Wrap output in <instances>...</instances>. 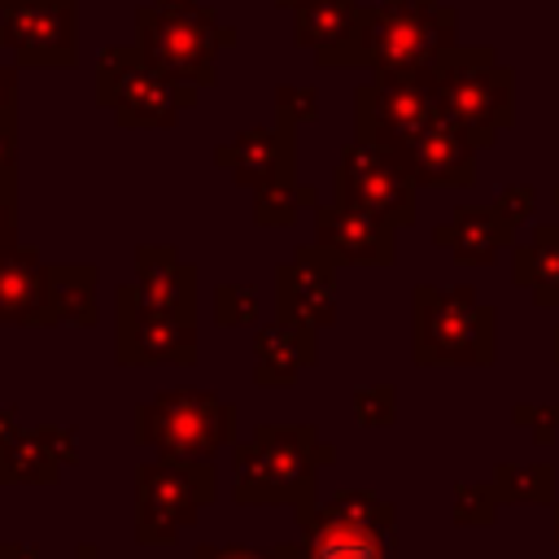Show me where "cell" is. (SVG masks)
<instances>
[{
    "instance_id": "6da1fadb",
    "label": "cell",
    "mask_w": 559,
    "mask_h": 559,
    "mask_svg": "<svg viewBox=\"0 0 559 559\" xmlns=\"http://www.w3.org/2000/svg\"><path fill=\"white\" fill-rule=\"evenodd\" d=\"M454 9L441 0H402V4H371L358 9V22L345 39L314 52V66L345 70L371 66L376 74H415L428 70L445 48H454Z\"/></svg>"
},
{
    "instance_id": "7a4b0ae2",
    "label": "cell",
    "mask_w": 559,
    "mask_h": 559,
    "mask_svg": "<svg viewBox=\"0 0 559 559\" xmlns=\"http://www.w3.org/2000/svg\"><path fill=\"white\" fill-rule=\"evenodd\" d=\"M336 463V445L314 424H258L231 445V498L240 507H314L319 472Z\"/></svg>"
},
{
    "instance_id": "3957f363",
    "label": "cell",
    "mask_w": 559,
    "mask_h": 559,
    "mask_svg": "<svg viewBox=\"0 0 559 559\" xmlns=\"http://www.w3.org/2000/svg\"><path fill=\"white\" fill-rule=\"evenodd\" d=\"M240 35L218 17L214 4H140L135 9V48L170 79L192 87L218 83V52Z\"/></svg>"
},
{
    "instance_id": "277c9868",
    "label": "cell",
    "mask_w": 559,
    "mask_h": 559,
    "mask_svg": "<svg viewBox=\"0 0 559 559\" xmlns=\"http://www.w3.org/2000/svg\"><path fill=\"white\" fill-rule=\"evenodd\" d=\"M432 92L441 118L463 127L476 148H489L515 118V79L489 48H445L432 66Z\"/></svg>"
},
{
    "instance_id": "5b68a950",
    "label": "cell",
    "mask_w": 559,
    "mask_h": 559,
    "mask_svg": "<svg viewBox=\"0 0 559 559\" xmlns=\"http://www.w3.org/2000/svg\"><path fill=\"white\" fill-rule=\"evenodd\" d=\"M135 445L157 450V459H205L236 445V406L210 389H162L135 406Z\"/></svg>"
},
{
    "instance_id": "8992f818",
    "label": "cell",
    "mask_w": 559,
    "mask_h": 559,
    "mask_svg": "<svg viewBox=\"0 0 559 559\" xmlns=\"http://www.w3.org/2000/svg\"><path fill=\"white\" fill-rule=\"evenodd\" d=\"M411 354L424 367H485L493 362V310L472 288L415 284L411 293Z\"/></svg>"
},
{
    "instance_id": "52a82bcc",
    "label": "cell",
    "mask_w": 559,
    "mask_h": 559,
    "mask_svg": "<svg viewBox=\"0 0 559 559\" xmlns=\"http://www.w3.org/2000/svg\"><path fill=\"white\" fill-rule=\"evenodd\" d=\"M197 96L201 87L162 74L131 44H109L96 57V105L109 109L118 127H175Z\"/></svg>"
},
{
    "instance_id": "ba28073f",
    "label": "cell",
    "mask_w": 559,
    "mask_h": 559,
    "mask_svg": "<svg viewBox=\"0 0 559 559\" xmlns=\"http://www.w3.org/2000/svg\"><path fill=\"white\" fill-rule=\"evenodd\" d=\"M306 559H397L393 507L371 489H341L332 502L297 507Z\"/></svg>"
},
{
    "instance_id": "9c48e42d",
    "label": "cell",
    "mask_w": 559,
    "mask_h": 559,
    "mask_svg": "<svg viewBox=\"0 0 559 559\" xmlns=\"http://www.w3.org/2000/svg\"><path fill=\"white\" fill-rule=\"evenodd\" d=\"M218 498V472L205 459H153L135 467V542L175 546Z\"/></svg>"
},
{
    "instance_id": "30bf717a",
    "label": "cell",
    "mask_w": 559,
    "mask_h": 559,
    "mask_svg": "<svg viewBox=\"0 0 559 559\" xmlns=\"http://www.w3.org/2000/svg\"><path fill=\"white\" fill-rule=\"evenodd\" d=\"M336 201L341 205H358L393 227H411L415 223V175L406 166V157L397 148L384 144H367V140H349L341 148L336 175H332Z\"/></svg>"
},
{
    "instance_id": "8fae6325",
    "label": "cell",
    "mask_w": 559,
    "mask_h": 559,
    "mask_svg": "<svg viewBox=\"0 0 559 559\" xmlns=\"http://www.w3.org/2000/svg\"><path fill=\"white\" fill-rule=\"evenodd\" d=\"M432 70L415 74H376L371 83L354 87V140L406 148L432 118H437Z\"/></svg>"
},
{
    "instance_id": "7c38bea8",
    "label": "cell",
    "mask_w": 559,
    "mask_h": 559,
    "mask_svg": "<svg viewBox=\"0 0 559 559\" xmlns=\"http://www.w3.org/2000/svg\"><path fill=\"white\" fill-rule=\"evenodd\" d=\"M114 362L118 367H192L197 323L148 306L135 284H118L114 288Z\"/></svg>"
},
{
    "instance_id": "4fadbf2b",
    "label": "cell",
    "mask_w": 559,
    "mask_h": 559,
    "mask_svg": "<svg viewBox=\"0 0 559 559\" xmlns=\"http://www.w3.org/2000/svg\"><path fill=\"white\" fill-rule=\"evenodd\" d=\"M0 48L17 66L66 70L79 61V0H0Z\"/></svg>"
},
{
    "instance_id": "5bb4252c",
    "label": "cell",
    "mask_w": 559,
    "mask_h": 559,
    "mask_svg": "<svg viewBox=\"0 0 559 559\" xmlns=\"http://www.w3.org/2000/svg\"><path fill=\"white\" fill-rule=\"evenodd\" d=\"M214 166L245 192H258L262 183H297V122L275 118L271 127H249L214 144Z\"/></svg>"
},
{
    "instance_id": "9a60e30c",
    "label": "cell",
    "mask_w": 559,
    "mask_h": 559,
    "mask_svg": "<svg viewBox=\"0 0 559 559\" xmlns=\"http://www.w3.org/2000/svg\"><path fill=\"white\" fill-rule=\"evenodd\" d=\"M275 319L301 328L336 323V262L319 245H297L284 266H275Z\"/></svg>"
},
{
    "instance_id": "2e32d148",
    "label": "cell",
    "mask_w": 559,
    "mask_h": 559,
    "mask_svg": "<svg viewBox=\"0 0 559 559\" xmlns=\"http://www.w3.org/2000/svg\"><path fill=\"white\" fill-rule=\"evenodd\" d=\"M314 245L336 266H393L397 262V227L358 210V205H314Z\"/></svg>"
},
{
    "instance_id": "e0dca14e",
    "label": "cell",
    "mask_w": 559,
    "mask_h": 559,
    "mask_svg": "<svg viewBox=\"0 0 559 559\" xmlns=\"http://www.w3.org/2000/svg\"><path fill=\"white\" fill-rule=\"evenodd\" d=\"M402 157L419 188H472L476 179V140L441 114L402 148Z\"/></svg>"
},
{
    "instance_id": "ac0fdd59",
    "label": "cell",
    "mask_w": 559,
    "mask_h": 559,
    "mask_svg": "<svg viewBox=\"0 0 559 559\" xmlns=\"http://www.w3.org/2000/svg\"><path fill=\"white\" fill-rule=\"evenodd\" d=\"M0 323L9 328H61L48 293V266L35 245H17L0 258Z\"/></svg>"
},
{
    "instance_id": "d6986e66",
    "label": "cell",
    "mask_w": 559,
    "mask_h": 559,
    "mask_svg": "<svg viewBox=\"0 0 559 559\" xmlns=\"http://www.w3.org/2000/svg\"><path fill=\"white\" fill-rule=\"evenodd\" d=\"M319 358V332L301 323H262L253 332V384L258 389H288L306 367Z\"/></svg>"
},
{
    "instance_id": "ffe728a7",
    "label": "cell",
    "mask_w": 559,
    "mask_h": 559,
    "mask_svg": "<svg viewBox=\"0 0 559 559\" xmlns=\"http://www.w3.org/2000/svg\"><path fill=\"white\" fill-rule=\"evenodd\" d=\"M135 288L148 306L197 323V266L179 262L170 245H140L135 249Z\"/></svg>"
},
{
    "instance_id": "44dd1931",
    "label": "cell",
    "mask_w": 559,
    "mask_h": 559,
    "mask_svg": "<svg viewBox=\"0 0 559 559\" xmlns=\"http://www.w3.org/2000/svg\"><path fill=\"white\" fill-rule=\"evenodd\" d=\"M511 231L515 227L493 205H459L454 218L432 231V240L441 249H450L454 262H463V266H489L511 245Z\"/></svg>"
},
{
    "instance_id": "7402d4cb",
    "label": "cell",
    "mask_w": 559,
    "mask_h": 559,
    "mask_svg": "<svg viewBox=\"0 0 559 559\" xmlns=\"http://www.w3.org/2000/svg\"><path fill=\"white\" fill-rule=\"evenodd\" d=\"M96 284H100V271H96L92 262L48 266V293H52V310H57V319L70 323V328H92V323L100 319Z\"/></svg>"
},
{
    "instance_id": "603a6c76",
    "label": "cell",
    "mask_w": 559,
    "mask_h": 559,
    "mask_svg": "<svg viewBox=\"0 0 559 559\" xmlns=\"http://www.w3.org/2000/svg\"><path fill=\"white\" fill-rule=\"evenodd\" d=\"M61 459L44 445L35 428H17L0 441V485H57Z\"/></svg>"
},
{
    "instance_id": "cb8c5ba5",
    "label": "cell",
    "mask_w": 559,
    "mask_h": 559,
    "mask_svg": "<svg viewBox=\"0 0 559 559\" xmlns=\"http://www.w3.org/2000/svg\"><path fill=\"white\" fill-rule=\"evenodd\" d=\"M511 275L533 293L537 306H559V227H537L533 240L515 249Z\"/></svg>"
},
{
    "instance_id": "d4e9b609",
    "label": "cell",
    "mask_w": 559,
    "mask_h": 559,
    "mask_svg": "<svg viewBox=\"0 0 559 559\" xmlns=\"http://www.w3.org/2000/svg\"><path fill=\"white\" fill-rule=\"evenodd\" d=\"M358 0H306L293 9V44L297 48H328L336 39L349 35V26L358 22Z\"/></svg>"
},
{
    "instance_id": "484cf974",
    "label": "cell",
    "mask_w": 559,
    "mask_h": 559,
    "mask_svg": "<svg viewBox=\"0 0 559 559\" xmlns=\"http://www.w3.org/2000/svg\"><path fill=\"white\" fill-rule=\"evenodd\" d=\"M258 314H262V301H258V288L253 284L223 280L214 288V323L218 328H253Z\"/></svg>"
},
{
    "instance_id": "4316f807",
    "label": "cell",
    "mask_w": 559,
    "mask_h": 559,
    "mask_svg": "<svg viewBox=\"0 0 559 559\" xmlns=\"http://www.w3.org/2000/svg\"><path fill=\"white\" fill-rule=\"evenodd\" d=\"M493 489L507 502H546L550 489H555V476H550L546 463L542 467H498L493 472Z\"/></svg>"
},
{
    "instance_id": "83f0119b",
    "label": "cell",
    "mask_w": 559,
    "mask_h": 559,
    "mask_svg": "<svg viewBox=\"0 0 559 559\" xmlns=\"http://www.w3.org/2000/svg\"><path fill=\"white\" fill-rule=\"evenodd\" d=\"M301 201H297V183H262L253 192V223L258 227H293Z\"/></svg>"
},
{
    "instance_id": "f1b7e54d",
    "label": "cell",
    "mask_w": 559,
    "mask_h": 559,
    "mask_svg": "<svg viewBox=\"0 0 559 559\" xmlns=\"http://www.w3.org/2000/svg\"><path fill=\"white\" fill-rule=\"evenodd\" d=\"M354 419L362 428H389L397 419V389L393 384H362L354 389Z\"/></svg>"
},
{
    "instance_id": "f546056e",
    "label": "cell",
    "mask_w": 559,
    "mask_h": 559,
    "mask_svg": "<svg viewBox=\"0 0 559 559\" xmlns=\"http://www.w3.org/2000/svg\"><path fill=\"white\" fill-rule=\"evenodd\" d=\"M498 489L493 485H459L454 489V520L459 524H493V515H498Z\"/></svg>"
},
{
    "instance_id": "4dcf8cb0",
    "label": "cell",
    "mask_w": 559,
    "mask_h": 559,
    "mask_svg": "<svg viewBox=\"0 0 559 559\" xmlns=\"http://www.w3.org/2000/svg\"><path fill=\"white\" fill-rule=\"evenodd\" d=\"M314 114H319V92L314 87H293V83H280L275 87V118L310 122Z\"/></svg>"
},
{
    "instance_id": "1f68e13d",
    "label": "cell",
    "mask_w": 559,
    "mask_h": 559,
    "mask_svg": "<svg viewBox=\"0 0 559 559\" xmlns=\"http://www.w3.org/2000/svg\"><path fill=\"white\" fill-rule=\"evenodd\" d=\"M35 432H39L44 445L61 459V467H74V463H79V441H74L79 432H74V428H66V424H35Z\"/></svg>"
},
{
    "instance_id": "d6a6232c",
    "label": "cell",
    "mask_w": 559,
    "mask_h": 559,
    "mask_svg": "<svg viewBox=\"0 0 559 559\" xmlns=\"http://www.w3.org/2000/svg\"><path fill=\"white\" fill-rule=\"evenodd\" d=\"M17 249V179L0 183V258Z\"/></svg>"
},
{
    "instance_id": "836d02e7",
    "label": "cell",
    "mask_w": 559,
    "mask_h": 559,
    "mask_svg": "<svg viewBox=\"0 0 559 559\" xmlns=\"http://www.w3.org/2000/svg\"><path fill=\"white\" fill-rule=\"evenodd\" d=\"M515 424H528L533 428V441L537 445H546V441H555V432H559V406H520L515 411Z\"/></svg>"
},
{
    "instance_id": "e575fe53",
    "label": "cell",
    "mask_w": 559,
    "mask_h": 559,
    "mask_svg": "<svg viewBox=\"0 0 559 559\" xmlns=\"http://www.w3.org/2000/svg\"><path fill=\"white\" fill-rule=\"evenodd\" d=\"M17 179V114H0V183Z\"/></svg>"
},
{
    "instance_id": "d590c367",
    "label": "cell",
    "mask_w": 559,
    "mask_h": 559,
    "mask_svg": "<svg viewBox=\"0 0 559 559\" xmlns=\"http://www.w3.org/2000/svg\"><path fill=\"white\" fill-rule=\"evenodd\" d=\"M533 205H537V197H533V188H502V197L493 201V210L511 223V227H520L528 214H533Z\"/></svg>"
},
{
    "instance_id": "8d00e7d4",
    "label": "cell",
    "mask_w": 559,
    "mask_h": 559,
    "mask_svg": "<svg viewBox=\"0 0 559 559\" xmlns=\"http://www.w3.org/2000/svg\"><path fill=\"white\" fill-rule=\"evenodd\" d=\"M197 559H275L271 555V546L266 550H258V546H197Z\"/></svg>"
},
{
    "instance_id": "74e56055",
    "label": "cell",
    "mask_w": 559,
    "mask_h": 559,
    "mask_svg": "<svg viewBox=\"0 0 559 559\" xmlns=\"http://www.w3.org/2000/svg\"><path fill=\"white\" fill-rule=\"evenodd\" d=\"M0 114H17V66L0 61Z\"/></svg>"
},
{
    "instance_id": "f35d334b",
    "label": "cell",
    "mask_w": 559,
    "mask_h": 559,
    "mask_svg": "<svg viewBox=\"0 0 559 559\" xmlns=\"http://www.w3.org/2000/svg\"><path fill=\"white\" fill-rule=\"evenodd\" d=\"M0 559H39V546H31V542H0Z\"/></svg>"
},
{
    "instance_id": "ab89813d",
    "label": "cell",
    "mask_w": 559,
    "mask_h": 559,
    "mask_svg": "<svg viewBox=\"0 0 559 559\" xmlns=\"http://www.w3.org/2000/svg\"><path fill=\"white\" fill-rule=\"evenodd\" d=\"M17 432V411L13 406H0V441Z\"/></svg>"
},
{
    "instance_id": "60d3db41",
    "label": "cell",
    "mask_w": 559,
    "mask_h": 559,
    "mask_svg": "<svg viewBox=\"0 0 559 559\" xmlns=\"http://www.w3.org/2000/svg\"><path fill=\"white\" fill-rule=\"evenodd\" d=\"M271 555H275V559H306V555H301V542H284V546H271Z\"/></svg>"
},
{
    "instance_id": "b9f144b4",
    "label": "cell",
    "mask_w": 559,
    "mask_h": 559,
    "mask_svg": "<svg viewBox=\"0 0 559 559\" xmlns=\"http://www.w3.org/2000/svg\"><path fill=\"white\" fill-rule=\"evenodd\" d=\"M297 201H301V210H314V205H319V197H314L310 183H297Z\"/></svg>"
},
{
    "instance_id": "7bdbcfd3",
    "label": "cell",
    "mask_w": 559,
    "mask_h": 559,
    "mask_svg": "<svg viewBox=\"0 0 559 559\" xmlns=\"http://www.w3.org/2000/svg\"><path fill=\"white\" fill-rule=\"evenodd\" d=\"M74 559H100V550H96V542H79V550H74Z\"/></svg>"
},
{
    "instance_id": "ee69618b",
    "label": "cell",
    "mask_w": 559,
    "mask_h": 559,
    "mask_svg": "<svg viewBox=\"0 0 559 559\" xmlns=\"http://www.w3.org/2000/svg\"><path fill=\"white\" fill-rule=\"evenodd\" d=\"M550 354H555V362H559V328H555V341H550Z\"/></svg>"
},
{
    "instance_id": "f6af8a7d",
    "label": "cell",
    "mask_w": 559,
    "mask_h": 559,
    "mask_svg": "<svg viewBox=\"0 0 559 559\" xmlns=\"http://www.w3.org/2000/svg\"><path fill=\"white\" fill-rule=\"evenodd\" d=\"M280 9H297V4H306V0H275Z\"/></svg>"
},
{
    "instance_id": "bcb514c9",
    "label": "cell",
    "mask_w": 559,
    "mask_h": 559,
    "mask_svg": "<svg viewBox=\"0 0 559 559\" xmlns=\"http://www.w3.org/2000/svg\"><path fill=\"white\" fill-rule=\"evenodd\" d=\"M157 4H170L175 9V4H192V0H157Z\"/></svg>"
},
{
    "instance_id": "7dc6e473",
    "label": "cell",
    "mask_w": 559,
    "mask_h": 559,
    "mask_svg": "<svg viewBox=\"0 0 559 559\" xmlns=\"http://www.w3.org/2000/svg\"><path fill=\"white\" fill-rule=\"evenodd\" d=\"M555 537H559V507H555Z\"/></svg>"
}]
</instances>
